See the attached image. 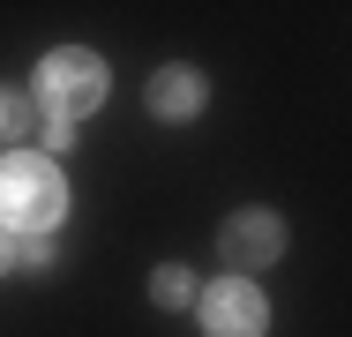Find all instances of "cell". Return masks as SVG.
<instances>
[{"mask_svg": "<svg viewBox=\"0 0 352 337\" xmlns=\"http://www.w3.org/2000/svg\"><path fill=\"white\" fill-rule=\"evenodd\" d=\"M68 210V188L53 173V157H30V150H8L0 157V232H53Z\"/></svg>", "mask_w": 352, "mask_h": 337, "instance_id": "cell-1", "label": "cell"}, {"mask_svg": "<svg viewBox=\"0 0 352 337\" xmlns=\"http://www.w3.org/2000/svg\"><path fill=\"white\" fill-rule=\"evenodd\" d=\"M38 98H45L53 120H82V113H98V105H105V61L82 53V45L45 53V67H38Z\"/></svg>", "mask_w": 352, "mask_h": 337, "instance_id": "cell-2", "label": "cell"}, {"mask_svg": "<svg viewBox=\"0 0 352 337\" xmlns=\"http://www.w3.org/2000/svg\"><path fill=\"white\" fill-rule=\"evenodd\" d=\"M203 330L210 337H263L270 330V300L248 285V277H225L203 292Z\"/></svg>", "mask_w": 352, "mask_h": 337, "instance_id": "cell-3", "label": "cell"}, {"mask_svg": "<svg viewBox=\"0 0 352 337\" xmlns=\"http://www.w3.org/2000/svg\"><path fill=\"white\" fill-rule=\"evenodd\" d=\"M278 248H285V225L270 217V210H240V217L225 225V263H232V270L278 263Z\"/></svg>", "mask_w": 352, "mask_h": 337, "instance_id": "cell-4", "label": "cell"}, {"mask_svg": "<svg viewBox=\"0 0 352 337\" xmlns=\"http://www.w3.org/2000/svg\"><path fill=\"white\" fill-rule=\"evenodd\" d=\"M203 98H210V90H203V75H195V67H165V75L150 83V105H157L165 120H195V113H203Z\"/></svg>", "mask_w": 352, "mask_h": 337, "instance_id": "cell-5", "label": "cell"}, {"mask_svg": "<svg viewBox=\"0 0 352 337\" xmlns=\"http://www.w3.org/2000/svg\"><path fill=\"white\" fill-rule=\"evenodd\" d=\"M0 135L15 142V135H38V105L23 98V90H0Z\"/></svg>", "mask_w": 352, "mask_h": 337, "instance_id": "cell-6", "label": "cell"}, {"mask_svg": "<svg viewBox=\"0 0 352 337\" xmlns=\"http://www.w3.org/2000/svg\"><path fill=\"white\" fill-rule=\"evenodd\" d=\"M150 292H157L165 307H180V300H195V277H188V270H157V277H150Z\"/></svg>", "mask_w": 352, "mask_h": 337, "instance_id": "cell-7", "label": "cell"}, {"mask_svg": "<svg viewBox=\"0 0 352 337\" xmlns=\"http://www.w3.org/2000/svg\"><path fill=\"white\" fill-rule=\"evenodd\" d=\"M68 128H75V120H53V113H38V142H45V150H68Z\"/></svg>", "mask_w": 352, "mask_h": 337, "instance_id": "cell-8", "label": "cell"}, {"mask_svg": "<svg viewBox=\"0 0 352 337\" xmlns=\"http://www.w3.org/2000/svg\"><path fill=\"white\" fill-rule=\"evenodd\" d=\"M0 270H8V232H0Z\"/></svg>", "mask_w": 352, "mask_h": 337, "instance_id": "cell-9", "label": "cell"}]
</instances>
